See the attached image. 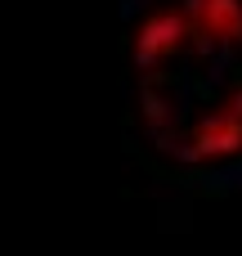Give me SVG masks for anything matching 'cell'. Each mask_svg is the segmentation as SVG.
Instances as JSON below:
<instances>
[{"label":"cell","instance_id":"6da1fadb","mask_svg":"<svg viewBox=\"0 0 242 256\" xmlns=\"http://www.w3.org/2000/svg\"><path fill=\"white\" fill-rule=\"evenodd\" d=\"M144 112L193 166L242 153V0H180L139 36Z\"/></svg>","mask_w":242,"mask_h":256}]
</instances>
